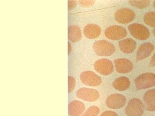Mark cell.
<instances>
[{"label": "cell", "mask_w": 155, "mask_h": 116, "mask_svg": "<svg viewBox=\"0 0 155 116\" xmlns=\"http://www.w3.org/2000/svg\"><path fill=\"white\" fill-rule=\"evenodd\" d=\"M93 48L96 54L100 56H112L116 51L114 45L105 40L96 41L93 44Z\"/></svg>", "instance_id": "obj_1"}, {"label": "cell", "mask_w": 155, "mask_h": 116, "mask_svg": "<svg viewBox=\"0 0 155 116\" xmlns=\"http://www.w3.org/2000/svg\"><path fill=\"white\" fill-rule=\"evenodd\" d=\"M137 90L146 89L155 86V74L145 73L138 76L135 80Z\"/></svg>", "instance_id": "obj_2"}, {"label": "cell", "mask_w": 155, "mask_h": 116, "mask_svg": "<svg viewBox=\"0 0 155 116\" xmlns=\"http://www.w3.org/2000/svg\"><path fill=\"white\" fill-rule=\"evenodd\" d=\"M130 34L137 39L145 40L150 37V34L147 27L139 23H133L128 26Z\"/></svg>", "instance_id": "obj_3"}, {"label": "cell", "mask_w": 155, "mask_h": 116, "mask_svg": "<svg viewBox=\"0 0 155 116\" xmlns=\"http://www.w3.org/2000/svg\"><path fill=\"white\" fill-rule=\"evenodd\" d=\"M144 106L142 101L135 98L128 102L125 110L127 116H142L143 114Z\"/></svg>", "instance_id": "obj_4"}, {"label": "cell", "mask_w": 155, "mask_h": 116, "mask_svg": "<svg viewBox=\"0 0 155 116\" xmlns=\"http://www.w3.org/2000/svg\"><path fill=\"white\" fill-rule=\"evenodd\" d=\"M127 34L126 29L122 26L113 25L106 28L105 35L106 38L113 40H117L125 38Z\"/></svg>", "instance_id": "obj_5"}, {"label": "cell", "mask_w": 155, "mask_h": 116, "mask_svg": "<svg viewBox=\"0 0 155 116\" xmlns=\"http://www.w3.org/2000/svg\"><path fill=\"white\" fill-rule=\"evenodd\" d=\"M80 79L84 85L87 86L97 87L101 84V78L91 71H85L81 73Z\"/></svg>", "instance_id": "obj_6"}, {"label": "cell", "mask_w": 155, "mask_h": 116, "mask_svg": "<svg viewBox=\"0 0 155 116\" xmlns=\"http://www.w3.org/2000/svg\"><path fill=\"white\" fill-rule=\"evenodd\" d=\"M76 96L81 100L92 102L97 100L99 97V93L96 89L83 88L78 90Z\"/></svg>", "instance_id": "obj_7"}, {"label": "cell", "mask_w": 155, "mask_h": 116, "mask_svg": "<svg viewBox=\"0 0 155 116\" xmlns=\"http://www.w3.org/2000/svg\"><path fill=\"white\" fill-rule=\"evenodd\" d=\"M135 12L128 8H122L117 10L114 14V18L116 21L122 24L130 23L135 19Z\"/></svg>", "instance_id": "obj_8"}, {"label": "cell", "mask_w": 155, "mask_h": 116, "mask_svg": "<svg viewBox=\"0 0 155 116\" xmlns=\"http://www.w3.org/2000/svg\"><path fill=\"white\" fill-rule=\"evenodd\" d=\"M94 68L97 72L102 75L111 74L114 70V66L111 61L106 59L97 60L94 64Z\"/></svg>", "instance_id": "obj_9"}, {"label": "cell", "mask_w": 155, "mask_h": 116, "mask_svg": "<svg viewBox=\"0 0 155 116\" xmlns=\"http://www.w3.org/2000/svg\"><path fill=\"white\" fill-rule=\"evenodd\" d=\"M127 99L124 95L114 94L108 97L106 100L107 106L112 109H118L125 105Z\"/></svg>", "instance_id": "obj_10"}, {"label": "cell", "mask_w": 155, "mask_h": 116, "mask_svg": "<svg viewBox=\"0 0 155 116\" xmlns=\"http://www.w3.org/2000/svg\"><path fill=\"white\" fill-rule=\"evenodd\" d=\"M116 71L120 74H127L133 70V63L130 60L124 58L116 59L114 61Z\"/></svg>", "instance_id": "obj_11"}, {"label": "cell", "mask_w": 155, "mask_h": 116, "mask_svg": "<svg viewBox=\"0 0 155 116\" xmlns=\"http://www.w3.org/2000/svg\"><path fill=\"white\" fill-rule=\"evenodd\" d=\"M85 105L82 102L73 100L68 106V113L70 116H80L85 112Z\"/></svg>", "instance_id": "obj_12"}, {"label": "cell", "mask_w": 155, "mask_h": 116, "mask_svg": "<svg viewBox=\"0 0 155 116\" xmlns=\"http://www.w3.org/2000/svg\"><path fill=\"white\" fill-rule=\"evenodd\" d=\"M154 49V46L150 43H145L142 44L137 52V61H139L148 57L150 56Z\"/></svg>", "instance_id": "obj_13"}, {"label": "cell", "mask_w": 155, "mask_h": 116, "mask_svg": "<svg viewBox=\"0 0 155 116\" xmlns=\"http://www.w3.org/2000/svg\"><path fill=\"white\" fill-rule=\"evenodd\" d=\"M144 106L148 111H155V89L148 91L144 95Z\"/></svg>", "instance_id": "obj_14"}, {"label": "cell", "mask_w": 155, "mask_h": 116, "mask_svg": "<svg viewBox=\"0 0 155 116\" xmlns=\"http://www.w3.org/2000/svg\"><path fill=\"white\" fill-rule=\"evenodd\" d=\"M84 32L87 38L89 39H95L100 35L101 30L97 25L90 24H87L84 27Z\"/></svg>", "instance_id": "obj_15"}, {"label": "cell", "mask_w": 155, "mask_h": 116, "mask_svg": "<svg viewBox=\"0 0 155 116\" xmlns=\"http://www.w3.org/2000/svg\"><path fill=\"white\" fill-rule=\"evenodd\" d=\"M120 50L123 53L129 54L135 50L137 47L136 42L132 39L126 38L119 43Z\"/></svg>", "instance_id": "obj_16"}, {"label": "cell", "mask_w": 155, "mask_h": 116, "mask_svg": "<svg viewBox=\"0 0 155 116\" xmlns=\"http://www.w3.org/2000/svg\"><path fill=\"white\" fill-rule=\"evenodd\" d=\"M82 34L81 29L76 25L70 26L68 28V39L71 42H78L81 39Z\"/></svg>", "instance_id": "obj_17"}, {"label": "cell", "mask_w": 155, "mask_h": 116, "mask_svg": "<svg viewBox=\"0 0 155 116\" xmlns=\"http://www.w3.org/2000/svg\"><path fill=\"white\" fill-rule=\"evenodd\" d=\"M113 85L115 89L117 90L124 91L129 88L130 85V81L127 77H121L114 80Z\"/></svg>", "instance_id": "obj_18"}, {"label": "cell", "mask_w": 155, "mask_h": 116, "mask_svg": "<svg viewBox=\"0 0 155 116\" xmlns=\"http://www.w3.org/2000/svg\"><path fill=\"white\" fill-rule=\"evenodd\" d=\"M150 1H129V4L131 6L138 9H143L147 8L150 5Z\"/></svg>", "instance_id": "obj_19"}, {"label": "cell", "mask_w": 155, "mask_h": 116, "mask_svg": "<svg viewBox=\"0 0 155 116\" xmlns=\"http://www.w3.org/2000/svg\"><path fill=\"white\" fill-rule=\"evenodd\" d=\"M143 20L148 26L155 27V12H149L145 14L144 16Z\"/></svg>", "instance_id": "obj_20"}, {"label": "cell", "mask_w": 155, "mask_h": 116, "mask_svg": "<svg viewBox=\"0 0 155 116\" xmlns=\"http://www.w3.org/2000/svg\"><path fill=\"white\" fill-rule=\"evenodd\" d=\"M99 112V108L97 106H93L88 108L86 111L80 116H97Z\"/></svg>", "instance_id": "obj_21"}, {"label": "cell", "mask_w": 155, "mask_h": 116, "mask_svg": "<svg viewBox=\"0 0 155 116\" xmlns=\"http://www.w3.org/2000/svg\"><path fill=\"white\" fill-rule=\"evenodd\" d=\"M76 81L75 79L71 76H68V92L71 93L75 88Z\"/></svg>", "instance_id": "obj_22"}, {"label": "cell", "mask_w": 155, "mask_h": 116, "mask_svg": "<svg viewBox=\"0 0 155 116\" xmlns=\"http://www.w3.org/2000/svg\"><path fill=\"white\" fill-rule=\"evenodd\" d=\"M95 1H79V3L80 6L84 8H89L95 4Z\"/></svg>", "instance_id": "obj_23"}, {"label": "cell", "mask_w": 155, "mask_h": 116, "mask_svg": "<svg viewBox=\"0 0 155 116\" xmlns=\"http://www.w3.org/2000/svg\"><path fill=\"white\" fill-rule=\"evenodd\" d=\"M77 2L75 1L70 0L68 1V8L69 10H72L75 8L77 6Z\"/></svg>", "instance_id": "obj_24"}, {"label": "cell", "mask_w": 155, "mask_h": 116, "mask_svg": "<svg viewBox=\"0 0 155 116\" xmlns=\"http://www.w3.org/2000/svg\"><path fill=\"white\" fill-rule=\"evenodd\" d=\"M100 116H118V115L114 111H107L102 113Z\"/></svg>", "instance_id": "obj_25"}, {"label": "cell", "mask_w": 155, "mask_h": 116, "mask_svg": "<svg viewBox=\"0 0 155 116\" xmlns=\"http://www.w3.org/2000/svg\"><path fill=\"white\" fill-rule=\"evenodd\" d=\"M150 65L152 67H155V53L151 60Z\"/></svg>", "instance_id": "obj_26"}, {"label": "cell", "mask_w": 155, "mask_h": 116, "mask_svg": "<svg viewBox=\"0 0 155 116\" xmlns=\"http://www.w3.org/2000/svg\"><path fill=\"white\" fill-rule=\"evenodd\" d=\"M72 50V47L71 44L70 42H68V55L70 54Z\"/></svg>", "instance_id": "obj_27"}, {"label": "cell", "mask_w": 155, "mask_h": 116, "mask_svg": "<svg viewBox=\"0 0 155 116\" xmlns=\"http://www.w3.org/2000/svg\"><path fill=\"white\" fill-rule=\"evenodd\" d=\"M153 35H154V37H155V29H154V30H153Z\"/></svg>", "instance_id": "obj_28"}, {"label": "cell", "mask_w": 155, "mask_h": 116, "mask_svg": "<svg viewBox=\"0 0 155 116\" xmlns=\"http://www.w3.org/2000/svg\"><path fill=\"white\" fill-rule=\"evenodd\" d=\"M153 7H154V8H155V1H154V2H153Z\"/></svg>", "instance_id": "obj_29"}]
</instances>
